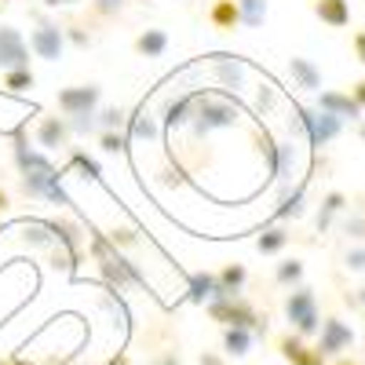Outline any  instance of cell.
I'll return each mask as SVG.
<instances>
[{"label": "cell", "mask_w": 365, "mask_h": 365, "mask_svg": "<svg viewBox=\"0 0 365 365\" xmlns=\"http://www.w3.org/2000/svg\"><path fill=\"white\" fill-rule=\"evenodd\" d=\"M11 161H15L19 175H29V172H48V168H55V165H51V158L44 154V150L29 146V139H26V128H19V132L11 135Z\"/></svg>", "instance_id": "12"}, {"label": "cell", "mask_w": 365, "mask_h": 365, "mask_svg": "<svg viewBox=\"0 0 365 365\" xmlns=\"http://www.w3.org/2000/svg\"><path fill=\"white\" fill-rule=\"evenodd\" d=\"M351 344H354V329H351L347 322H340V318H322L318 347H314L322 358H336V354H344Z\"/></svg>", "instance_id": "11"}, {"label": "cell", "mask_w": 365, "mask_h": 365, "mask_svg": "<svg viewBox=\"0 0 365 365\" xmlns=\"http://www.w3.org/2000/svg\"><path fill=\"white\" fill-rule=\"evenodd\" d=\"M289 132H303L311 143V150H322L329 146L332 139H340L344 132V120L332 117V113H322V110H307V106H292V117H289Z\"/></svg>", "instance_id": "4"}, {"label": "cell", "mask_w": 365, "mask_h": 365, "mask_svg": "<svg viewBox=\"0 0 365 365\" xmlns=\"http://www.w3.org/2000/svg\"><path fill=\"white\" fill-rule=\"evenodd\" d=\"M63 34H66V44H73L77 51H88V48H91V34H88V26L70 22V26H63Z\"/></svg>", "instance_id": "38"}, {"label": "cell", "mask_w": 365, "mask_h": 365, "mask_svg": "<svg viewBox=\"0 0 365 365\" xmlns=\"http://www.w3.org/2000/svg\"><path fill=\"white\" fill-rule=\"evenodd\" d=\"M216 282H220V296H216V299L241 296V289H245V282H249V270L241 267V263H227V267L216 274Z\"/></svg>", "instance_id": "23"}, {"label": "cell", "mask_w": 365, "mask_h": 365, "mask_svg": "<svg viewBox=\"0 0 365 365\" xmlns=\"http://www.w3.org/2000/svg\"><path fill=\"white\" fill-rule=\"evenodd\" d=\"M252 332L249 329H223V351L230 354V358H245L249 351H252Z\"/></svg>", "instance_id": "27"}, {"label": "cell", "mask_w": 365, "mask_h": 365, "mask_svg": "<svg viewBox=\"0 0 365 365\" xmlns=\"http://www.w3.org/2000/svg\"><path fill=\"white\" fill-rule=\"evenodd\" d=\"M303 201H307V182H299L296 190H285L278 208H274V220L285 223V220H299L303 216Z\"/></svg>", "instance_id": "24"}, {"label": "cell", "mask_w": 365, "mask_h": 365, "mask_svg": "<svg viewBox=\"0 0 365 365\" xmlns=\"http://www.w3.org/2000/svg\"><path fill=\"white\" fill-rule=\"evenodd\" d=\"M73 139L70 125H66V117H58V113H44L41 117V125H37V150H44V154H58V150H66Z\"/></svg>", "instance_id": "13"}, {"label": "cell", "mask_w": 365, "mask_h": 365, "mask_svg": "<svg viewBox=\"0 0 365 365\" xmlns=\"http://www.w3.org/2000/svg\"><path fill=\"white\" fill-rule=\"evenodd\" d=\"M344 263H347V270H365V249H351Z\"/></svg>", "instance_id": "44"}, {"label": "cell", "mask_w": 365, "mask_h": 365, "mask_svg": "<svg viewBox=\"0 0 365 365\" xmlns=\"http://www.w3.org/2000/svg\"><path fill=\"white\" fill-rule=\"evenodd\" d=\"M336 212H344V194H340V190H332V194H325V201H322L318 230H329V223H332V216H336Z\"/></svg>", "instance_id": "34"}, {"label": "cell", "mask_w": 365, "mask_h": 365, "mask_svg": "<svg viewBox=\"0 0 365 365\" xmlns=\"http://www.w3.org/2000/svg\"><path fill=\"white\" fill-rule=\"evenodd\" d=\"M0 4H8V0H0Z\"/></svg>", "instance_id": "54"}, {"label": "cell", "mask_w": 365, "mask_h": 365, "mask_svg": "<svg viewBox=\"0 0 365 365\" xmlns=\"http://www.w3.org/2000/svg\"><path fill=\"white\" fill-rule=\"evenodd\" d=\"M128 8V0H91V15L96 19H117Z\"/></svg>", "instance_id": "39"}, {"label": "cell", "mask_w": 365, "mask_h": 365, "mask_svg": "<svg viewBox=\"0 0 365 365\" xmlns=\"http://www.w3.org/2000/svg\"><path fill=\"white\" fill-rule=\"evenodd\" d=\"M278 351H282V358L292 361V365H325V358H322L314 347H307V340H299L296 332H289V336L278 340Z\"/></svg>", "instance_id": "17"}, {"label": "cell", "mask_w": 365, "mask_h": 365, "mask_svg": "<svg viewBox=\"0 0 365 365\" xmlns=\"http://www.w3.org/2000/svg\"><path fill=\"white\" fill-rule=\"evenodd\" d=\"M70 168H77L84 179H91V182H99L103 179V165L91 158V154H84V150H70Z\"/></svg>", "instance_id": "30"}, {"label": "cell", "mask_w": 365, "mask_h": 365, "mask_svg": "<svg viewBox=\"0 0 365 365\" xmlns=\"http://www.w3.org/2000/svg\"><path fill=\"white\" fill-rule=\"evenodd\" d=\"M125 135H128V143H132V139H146V143H154V139L161 135V120L143 106V110H135V113L125 120Z\"/></svg>", "instance_id": "19"}, {"label": "cell", "mask_w": 365, "mask_h": 365, "mask_svg": "<svg viewBox=\"0 0 365 365\" xmlns=\"http://www.w3.org/2000/svg\"><path fill=\"white\" fill-rule=\"evenodd\" d=\"M29 51H34L37 58H44V63H58L66 51V34H63V26L51 22L48 15L34 11V29H29Z\"/></svg>", "instance_id": "6"}, {"label": "cell", "mask_w": 365, "mask_h": 365, "mask_svg": "<svg viewBox=\"0 0 365 365\" xmlns=\"http://www.w3.org/2000/svg\"><path fill=\"white\" fill-rule=\"evenodd\" d=\"M146 365H182V358H179V351H165L161 358H154V361H146Z\"/></svg>", "instance_id": "45"}, {"label": "cell", "mask_w": 365, "mask_h": 365, "mask_svg": "<svg viewBox=\"0 0 365 365\" xmlns=\"http://www.w3.org/2000/svg\"><path fill=\"white\" fill-rule=\"evenodd\" d=\"M99 150L110 158H120L128 154V135L125 132H99Z\"/></svg>", "instance_id": "33"}, {"label": "cell", "mask_w": 365, "mask_h": 365, "mask_svg": "<svg viewBox=\"0 0 365 365\" xmlns=\"http://www.w3.org/2000/svg\"><path fill=\"white\" fill-rule=\"evenodd\" d=\"M358 135H361V143H365V125H361V128H358Z\"/></svg>", "instance_id": "52"}, {"label": "cell", "mask_w": 365, "mask_h": 365, "mask_svg": "<svg viewBox=\"0 0 365 365\" xmlns=\"http://www.w3.org/2000/svg\"><path fill=\"white\" fill-rule=\"evenodd\" d=\"M34 84H37L34 70H8V73H4V88H8V91H29Z\"/></svg>", "instance_id": "37"}, {"label": "cell", "mask_w": 365, "mask_h": 365, "mask_svg": "<svg viewBox=\"0 0 365 365\" xmlns=\"http://www.w3.org/2000/svg\"><path fill=\"white\" fill-rule=\"evenodd\" d=\"M292 168H296V146L289 139V143H278V172H274V179L289 182L292 179Z\"/></svg>", "instance_id": "32"}, {"label": "cell", "mask_w": 365, "mask_h": 365, "mask_svg": "<svg viewBox=\"0 0 365 365\" xmlns=\"http://www.w3.org/2000/svg\"><path fill=\"white\" fill-rule=\"evenodd\" d=\"M208 22L220 29V34H234L241 26V15H237V0H216L208 8Z\"/></svg>", "instance_id": "22"}, {"label": "cell", "mask_w": 365, "mask_h": 365, "mask_svg": "<svg viewBox=\"0 0 365 365\" xmlns=\"http://www.w3.org/2000/svg\"><path fill=\"white\" fill-rule=\"evenodd\" d=\"M237 15L245 29H259L267 22V0H237Z\"/></svg>", "instance_id": "28"}, {"label": "cell", "mask_w": 365, "mask_h": 365, "mask_svg": "<svg viewBox=\"0 0 365 365\" xmlns=\"http://www.w3.org/2000/svg\"><path fill=\"white\" fill-rule=\"evenodd\" d=\"M70 4H81V0H44V8H70Z\"/></svg>", "instance_id": "48"}, {"label": "cell", "mask_w": 365, "mask_h": 365, "mask_svg": "<svg viewBox=\"0 0 365 365\" xmlns=\"http://www.w3.org/2000/svg\"><path fill=\"white\" fill-rule=\"evenodd\" d=\"M106 237H110L113 249H135L139 245V230L135 227H113V230H106Z\"/></svg>", "instance_id": "36"}, {"label": "cell", "mask_w": 365, "mask_h": 365, "mask_svg": "<svg viewBox=\"0 0 365 365\" xmlns=\"http://www.w3.org/2000/svg\"><path fill=\"white\" fill-rule=\"evenodd\" d=\"M289 73H292V81L303 91H318L322 88V70L311 63V58H303V55H292L289 58Z\"/></svg>", "instance_id": "20"}, {"label": "cell", "mask_w": 365, "mask_h": 365, "mask_svg": "<svg viewBox=\"0 0 365 365\" xmlns=\"http://www.w3.org/2000/svg\"><path fill=\"white\" fill-rule=\"evenodd\" d=\"M241 120L237 99L227 96V91H194V113H190V128L197 139L212 135V132H223L234 128Z\"/></svg>", "instance_id": "2"}, {"label": "cell", "mask_w": 365, "mask_h": 365, "mask_svg": "<svg viewBox=\"0 0 365 365\" xmlns=\"http://www.w3.org/2000/svg\"><path fill=\"white\" fill-rule=\"evenodd\" d=\"M66 125L73 135H88V132H96V113H81V117H66Z\"/></svg>", "instance_id": "41"}, {"label": "cell", "mask_w": 365, "mask_h": 365, "mask_svg": "<svg viewBox=\"0 0 365 365\" xmlns=\"http://www.w3.org/2000/svg\"><path fill=\"white\" fill-rule=\"evenodd\" d=\"M274 278H278V285H299L303 282V259H285L278 263V270H274Z\"/></svg>", "instance_id": "35"}, {"label": "cell", "mask_w": 365, "mask_h": 365, "mask_svg": "<svg viewBox=\"0 0 365 365\" xmlns=\"http://www.w3.org/2000/svg\"><path fill=\"white\" fill-rule=\"evenodd\" d=\"M201 365H223V358H216V354L205 351V354H201Z\"/></svg>", "instance_id": "50"}, {"label": "cell", "mask_w": 365, "mask_h": 365, "mask_svg": "<svg viewBox=\"0 0 365 365\" xmlns=\"http://www.w3.org/2000/svg\"><path fill=\"white\" fill-rule=\"evenodd\" d=\"M8 208H11V197H8V190H0V216H4Z\"/></svg>", "instance_id": "49"}, {"label": "cell", "mask_w": 365, "mask_h": 365, "mask_svg": "<svg viewBox=\"0 0 365 365\" xmlns=\"http://www.w3.org/2000/svg\"><path fill=\"white\" fill-rule=\"evenodd\" d=\"M19 187L29 201H51V205H70L63 190V168H48V172H29L19 175Z\"/></svg>", "instance_id": "7"}, {"label": "cell", "mask_w": 365, "mask_h": 365, "mask_svg": "<svg viewBox=\"0 0 365 365\" xmlns=\"http://www.w3.org/2000/svg\"><path fill=\"white\" fill-rule=\"evenodd\" d=\"M274 103H278V91H274V84H270V81H259V88H256V110H259V113H270Z\"/></svg>", "instance_id": "40"}, {"label": "cell", "mask_w": 365, "mask_h": 365, "mask_svg": "<svg viewBox=\"0 0 365 365\" xmlns=\"http://www.w3.org/2000/svg\"><path fill=\"white\" fill-rule=\"evenodd\" d=\"M22 241H26V245H34V249H51L55 245L48 227H44V220H26L22 223Z\"/></svg>", "instance_id": "29"}, {"label": "cell", "mask_w": 365, "mask_h": 365, "mask_svg": "<svg viewBox=\"0 0 365 365\" xmlns=\"http://www.w3.org/2000/svg\"><path fill=\"white\" fill-rule=\"evenodd\" d=\"M212 77L220 81V88H227V96L241 88H245V63H241V58H234V55H216L212 58Z\"/></svg>", "instance_id": "14"}, {"label": "cell", "mask_w": 365, "mask_h": 365, "mask_svg": "<svg viewBox=\"0 0 365 365\" xmlns=\"http://www.w3.org/2000/svg\"><path fill=\"white\" fill-rule=\"evenodd\" d=\"M125 120H128V113L120 110V106L96 110V128H99V132H125Z\"/></svg>", "instance_id": "31"}, {"label": "cell", "mask_w": 365, "mask_h": 365, "mask_svg": "<svg viewBox=\"0 0 365 365\" xmlns=\"http://www.w3.org/2000/svg\"><path fill=\"white\" fill-rule=\"evenodd\" d=\"M358 303H361V307H365V285L358 289Z\"/></svg>", "instance_id": "51"}, {"label": "cell", "mask_w": 365, "mask_h": 365, "mask_svg": "<svg viewBox=\"0 0 365 365\" xmlns=\"http://www.w3.org/2000/svg\"><path fill=\"white\" fill-rule=\"evenodd\" d=\"M44 227H48L51 241L58 245V252H63L70 263H77L81 252H84V241H88V234L81 230V223H73L66 216H55V220H44Z\"/></svg>", "instance_id": "10"}, {"label": "cell", "mask_w": 365, "mask_h": 365, "mask_svg": "<svg viewBox=\"0 0 365 365\" xmlns=\"http://www.w3.org/2000/svg\"><path fill=\"white\" fill-rule=\"evenodd\" d=\"M88 252H91V259L99 263V274H103V282L110 285V292H125V289H146V274L120 252V249H113L110 245V237L106 234H91L88 241Z\"/></svg>", "instance_id": "1"}, {"label": "cell", "mask_w": 365, "mask_h": 365, "mask_svg": "<svg viewBox=\"0 0 365 365\" xmlns=\"http://www.w3.org/2000/svg\"><path fill=\"white\" fill-rule=\"evenodd\" d=\"M351 99H354V103L365 110V81H358V84H354V96H351Z\"/></svg>", "instance_id": "47"}, {"label": "cell", "mask_w": 365, "mask_h": 365, "mask_svg": "<svg viewBox=\"0 0 365 365\" xmlns=\"http://www.w3.org/2000/svg\"><path fill=\"white\" fill-rule=\"evenodd\" d=\"M58 113L63 117H81V113H96L103 103V88L99 84H70V88H58Z\"/></svg>", "instance_id": "8"}, {"label": "cell", "mask_w": 365, "mask_h": 365, "mask_svg": "<svg viewBox=\"0 0 365 365\" xmlns=\"http://www.w3.org/2000/svg\"><path fill=\"white\" fill-rule=\"evenodd\" d=\"M205 311L212 322H220L223 329H249L252 336H267V318L252 307L245 296H227V299H208Z\"/></svg>", "instance_id": "3"}, {"label": "cell", "mask_w": 365, "mask_h": 365, "mask_svg": "<svg viewBox=\"0 0 365 365\" xmlns=\"http://www.w3.org/2000/svg\"><path fill=\"white\" fill-rule=\"evenodd\" d=\"M285 318L292 325V332L299 340L314 336V332L322 329V311H318V299H314V289L307 285H296L285 299Z\"/></svg>", "instance_id": "5"}, {"label": "cell", "mask_w": 365, "mask_h": 365, "mask_svg": "<svg viewBox=\"0 0 365 365\" xmlns=\"http://www.w3.org/2000/svg\"><path fill=\"white\" fill-rule=\"evenodd\" d=\"M34 51H29V44H26V37H22V29H15V26H8V22H0V70H29V58Z\"/></svg>", "instance_id": "9"}, {"label": "cell", "mask_w": 365, "mask_h": 365, "mask_svg": "<svg viewBox=\"0 0 365 365\" xmlns=\"http://www.w3.org/2000/svg\"><path fill=\"white\" fill-rule=\"evenodd\" d=\"M216 296H220V282H216V274H212V270H194L187 278V299L190 303L205 307V303L216 299Z\"/></svg>", "instance_id": "18"}, {"label": "cell", "mask_w": 365, "mask_h": 365, "mask_svg": "<svg viewBox=\"0 0 365 365\" xmlns=\"http://www.w3.org/2000/svg\"><path fill=\"white\" fill-rule=\"evenodd\" d=\"M161 182H165V187H187V172H182V168H168V172H161Z\"/></svg>", "instance_id": "42"}, {"label": "cell", "mask_w": 365, "mask_h": 365, "mask_svg": "<svg viewBox=\"0 0 365 365\" xmlns=\"http://www.w3.org/2000/svg\"><path fill=\"white\" fill-rule=\"evenodd\" d=\"M132 48H135V55H143V58H161V55L168 51V34H165V29H143Z\"/></svg>", "instance_id": "25"}, {"label": "cell", "mask_w": 365, "mask_h": 365, "mask_svg": "<svg viewBox=\"0 0 365 365\" xmlns=\"http://www.w3.org/2000/svg\"><path fill=\"white\" fill-rule=\"evenodd\" d=\"M344 230H347V237H365V220H361V216H351V220L344 223Z\"/></svg>", "instance_id": "43"}, {"label": "cell", "mask_w": 365, "mask_h": 365, "mask_svg": "<svg viewBox=\"0 0 365 365\" xmlns=\"http://www.w3.org/2000/svg\"><path fill=\"white\" fill-rule=\"evenodd\" d=\"M314 15L332 29H344L351 22V4L347 0H314Z\"/></svg>", "instance_id": "21"}, {"label": "cell", "mask_w": 365, "mask_h": 365, "mask_svg": "<svg viewBox=\"0 0 365 365\" xmlns=\"http://www.w3.org/2000/svg\"><path fill=\"white\" fill-rule=\"evenodd\" d=\"M190 113H194V91L168 99V103H165V113H161V128H165V132L187 128V125H190Z\"/></svg>", "instance_id": "15"}, {"label": "cell", "mask_w": 365, "mask_h": 365, "mask_svg": "<svg viewBox=\"0 0 365 365\" xmlns=\"http://www.w3.org/2000/svg\"><path fill=\"white\" fill-rule=\"evenodd\" d=\"M289 237H292V234H289V230H285L282 223H274V227H263V234L256 237V249H259L263 256H278V252H282V249L289 245Z\"/></svg>", "instance_id": "26"}, {"label": "cell", "mask_w": 365, "mask_h": 365, "mask_svg": "<svg viewBox=\"0 0 365 365\" xmlns=\"http://www.w3.org/2000/svg\"><path fill=\"white\" fill-rule=\"evenodd\" d=\"M314 110L332 113V117H340V120H358V117H361V106L347 96V91H322Z\"/></svg>", "instance_id": "16"}, {"label": "cell", "mask_w": 365, "mask_h": 365, "mask_svg": "<svg viewBox=\"0 0 365 365\" xmlns=\"http://www.w3.org/2000/svg\"><path fill=\"white\" fill-rule=\"evenodd\" d=\"M354 55H358V63H365V29L354 34Z\"/></svg>", "instance_id": "46"}, {"label": "cell", "mask_w": 365, "mask_h": 365, "mask_svg": "<svg viewBox=\"0 0 365 365\" xmlns=\"http://www.w3.org/2000/svg\"><path fill=\"white\" fill-rule=\"evenodd\" d=\"M336 365H358V361H336Z\"/></svg>", "instance_id": "53"}]
</instances>
